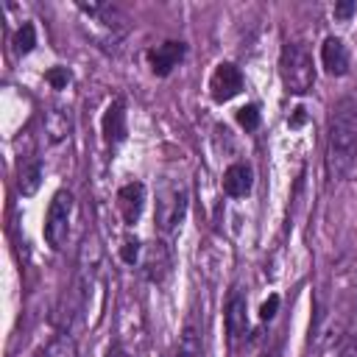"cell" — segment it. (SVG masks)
<instances>
[{
	"instance_id": "obj_1",
	"label": "cell",
	"mask_w": 357,
	"mask_h": 357,
	"mask_svg": "<svg viewBox=\"0 0 357 357\" xmlns=\"http://www.w3.org/2000/svg\"><path fill=\"white\" fill-rule=\"evenodd\" d=\"M357 162V100L343 98L335 103L329 114V137H326V173L340 181Z\"/></svg>"
},
{
	"instance_id": "obj_2",
	"label": "cell",
	"mask_w": 357,
	"mask_h": 357,
	"mask_svg": "<svg viewBox=\"0 0 357 357\" xmlns=\"http://www.w3.org/2000/svg\"><path fill=\"white\" fill-rule=\"evenodd\" d=\"M279 75L290 95H307L315 84L312 56L301 42H287L279 56Z\"/></svg>"
},
{
	"instance_id": "obj_3",
	"label": "cell",
	"mask_w": 357,
	"mask_h": 357,
	"mask_svg": "<svg viewBox=\"0 0 357 357\" xmlns=\"http://www.w3.org/2000/svg\"><path fill=\"white\" fill-rule=\"evenodd\" d=\"M73 192L70 190H59L47 206V218H45V240L50 248H61L67 234H70V218H73Z\"/></svg>"
},
{
	"instance_id": "obj_4",
	"label": "cell",
	"mask_w": 357,
	"mask_h": 357,
	"mask_svg": "<svg viewBox=\"0 0 357 357\" xmlns=\"http://www.w3.org/2000/svg\"><path fill=\"white\" fill-rule=\"evenodd\" d=\"M240 89H243V73H240V67L231 64V61H220V64L215 67L212 78H209L212 100L226 103V100H231L234 95H240Z\"/></svg>"
},
{
	"instance_id": "obj_5",
	"label": "cell",
	"mask_w": 357,
	"mask_h": 357,
	"mask_svg": "<svg viewBox=\"0 0 357 357\" xmlns=\"http://www.w3.org/2000/svg\"><path fill=\"white\" fill-rule=\"evenodd\" d=\"M142 206H145V184L142 181H128L117 190V209H120L126 226H134L139 220Z\"/></svg>"
},
{
	"instance_id": "obj_6",
	"label": "cell",
	"mask_w": 357,
	"mask_h": 357,
	"mask_svg": "<svg viewBox=\"0 0 357 357\" xmlns=\"http://www.w3.org/2000/svg\"><path fill=\"white\" fill-rule=\"evenodd\" d=\"M187 215V192L184 187H170L159 201V226L165 231L176 229Z\"/></svg>"
},
{
	"instance_id": "obj_7",
	"label": "cell",
	"mask_w": 357,
	"mask_h": 357,
	"mask_svg": "<svg viewBox=\"0 0 357 357\" xmlns=\"http://www.w3.org/2000/svg\"><path fill=\"white\" fill-rule=\"evenodd\" d=\"M184 53H187L184 42H162V45H156V47L148 53L153 75H159V78L170 75V70L184 59Z\"/></svg>"
},
{
	"instance_id": "obj_8",
	"label": "cell",
	"mask_w": 357,
	"mask_h": 357,
	"mask_svg": "<svg viewBox=\"0 0 357 357\" xmlns=\"http://www.w3.org/2000/svg\"><path fill=\"white\" fill-rule=\"evenodd\" d=\"M170 271V251L162 240H153L148 248H145V259H142V273L148 282H162Z\"/></svg>"
},
{
	"instance_id": "obj_9",
	"label": "cell",
	"mask_w": 357,
	"mask_h": 357,
	"mask_svg": "<svg viewBox=\"0 0 357 357\" xmlns=\"http://www.w3.org/2000/svg\"><path fill=\"white\" fill-rule=\"evenodd\" d=\"M103 137H106V142H112V145H117V142H123L126 139V134H128V126H126V100L123 98H114L109 106H106V112H103Z\"/></svg>"
},
{
	"instance_id": "obj_10",
	"label": "cell",
	"mask_w": 357,
	"mask_h": 357,
	"mask_svg": "<svg viewBox=\"0 0 357 357\" xmlns=\"http://www.w3.org/2000/svg\"><path fill=\"white\" fill-rule=\"evenodd\" d=\"M226 332H229V340L231 343H237L243 335H245V329H248V312H245V296L240 293V290H234L231 296H229V301H226Z\"/></svg>"
},
{
	"instance_id": "obj_11",
	"label": "cell",
	"mask_w": 357,
	"mask_h": 357,
	"mask_svg": "<svg viewBox=\"0 0 357 357\" xmlns=\"http://www.w3.org/2000/svg\"><path fill=\"white\" fill-rule=\"evenodd\" d=\"M321 64L326 67L329 75H346V73H349L351 59H349L346 45H343L337 36H329V39L321 45Z\"/></svg>"
},
{
	"instance_id": "obj_12",
	"label": "cell",
	"mask_w": 357,
	"mask_h": 357,
	"mask_svg": "<svg viewBox=\"0 0 357 357\" xmlns=\"http://www.w3.org/2000/svg\"><path fill=\"white\" fill-rule=\"evenodd\" d=\"M251 184H254V173H251L248 165L234 162V165L226 167V173H223V192H226L229 198H243V195H248V192H251Z\"/></svg>"
},
{
	"instance_id": "obj_13",
	"label": "cell",
	"mask_w": 357,
	"mask_h": 357,
	"mask_svg": "<svg viewBox=\"0 0 357 357\" xmlns=\"http://www.w3.org/2000/svg\"><path fill=\"white\" fill-rule=\"evenodd\" d=\"M45 131L50 137V142H61L64 137H70L73 131V120L64 109H50L45 112Z\"/></svg>"
},
{
	"instance_id": "obj_14",
	"label": "cell",
	"mask_w": 357,
	"mask_h": 357,
	"mask_svg": "<svg viewBox=\"0 0 357 357\" xmlns=\"http://www.w3.org/2000/svg\"><path fill=\"white\" fill-rule=\"evenodd\" d=\"M42 184V162L39 159H31L28 165H22L20 170V178H17V190L22 195H33Z\"/></svg>"
},
{
	"instance_id": "obj_15",
	"label": "cell",
	"mask_w": 357,
	"mask_h": 357,
	"mask_svg": "<svg viewBox=\"0 0 357 357\" xmlns=\"http://www.w3.org/2000/svg\"><path fill=\"white\" fill-rule=\"evenodd\" d=\"M176 357H204V343H201V335L192 324H187L181 329V337H178V346H176Z\"/></svg>"
},
{
	"instance_id": "obj_16",
	"label": "cell",
	"mask_w": 357,
	"mask_h": 357,
	"mask_svg": "<svg viewBox=\"0 0 357 357\" xmlns=\"http://www.w3.org/2000/svg\"><path fill=\"white\" fill-rule=\"evenodd\" d=\"M42 357H78V346H75L73 335L61 332L47 340V346L42 349Z\"/></svg>"
},
{
	"instance_id": "obj_17",
	"label": "cell",
	"mask_w": 357,
	"mask_h": 357,
	"mask_svg": "<svg viewBox=\"0 0 357 357\" xmlns=\"http://www.w3.org/2000/svg\"><path fill=\"white\" fill-rule=\"evenodd\" d=\"M33 45H36V31H33V25H31V22H25V25L14 33V50L25 56V53H31V50H33Z\"/></svg>"
},
{
	"instance_id": "obj_18",
	"label": "cell",
	"mask_w": 357,
	"mask_h": 357,
	"mask_svg": "<svg viewBox=\"0 0 357 357\" xmlns=\"http://www.w3.org/2000/svg\"><path fill=\"white\" fill-rule=\"evenodd\" d=\"M237 123H240L245 131H254V128L259 126V109H257L254 103L240 106V109H237Z\"/></svg>"
},
{
	"instance_id": "obj_19",
	"label": "cell",
	"mask_w": 357,
	"mask_h": 357,
	"mask_svg": "<svg viewBox=\"0 0 357 357\" xmlns=\"http://www.w3.org/2000/svg\"><path fill=\"white\" fill-rule=\"evenodd\" d=\"M45 78H47V84H50L53 89H64L67 81H70V73H67V67H50Z\"/></svg>"
},
{
	"instance_id": "obj_20",
	"label": "cell",
	"mask_w": 357,
	"mask_h": 357,
	"mask_svg": "<svg viewBox=\"0 0 357 357\" xmlns=\"http://www.w3.org/2000/svg\"><path fill=\"white\" fill-rule=\"evenodd\" d=\"M276 312H279V296L273 293V296H268V298L262 301V307H259V318H262V321H271V318H276Z\"/></svg>"
},
{
	"instance_id": "obj_21",
	"label": "cell",
	"mask_w": 357,
	"mask_h": 357,
	"mask_svg": "<svg viewBox=\"0 0 357 357\" xmlns=\"http://www.w3.org/2000/svg\"><path fill=\"white\" fill-rule=\"evenodd\" d=\"M120 257H123V262L134 265V262H137V257H139V240H126V243H123V248H120Z\"/></svg>"
},
{
	"instance_id": "obj_22",
	"label": "cell",
	"mask_w": 357,
	"mask_h": 357,
	"mask_svg": "<svg viewBox=\"0 0 357 357\" xmlns=\"http://www.w3.org/2000/svg\"><path fill=\"white\" fill-rule=\"evenodd\" d=\"M354 11H357V3H354V0H340V3H335V17H337V20H349Z\"/></svg>"
},
{
	"instance_id": "obj_23",
	"label": "cell",
	"mask_w": 357,
	"mask_h": 357,
	"mask_svg": "<svg viewBox=\"0 0 357 357\" xmlns=\"http://www.w3.org/2000/svg\"><path fill=\"white\" fill-rule=\"evenodd\" d=\"M259 357H279V346H268V349H262Z\"/></svg>"
},
{
	"instance_id": "obj_24",
	"label": "cell",
	"mask_w": 357,
	"mask_h": 357,
	"mask_svg": "<svg viewBox=\"0 0 357 357\" xmlns=\"http://www.w3.org/2000/svg\"><path fill=\"white\" fill-rule=\"evenodd\" d=\"M301 123H304V109H296V114H293L290 126H301Z\"/></svg>"
},
{
	"instance_id": "obj_25",
	"label": "cell",
	"mask_w": 357,
	"mask_h": 357,
	"mask_svg": "<svg viewBox=\"0 0 357 357\" xmlns=\"http://www.w3.org/2000/svg\"><path fill=\"white\" fill-rule=\"evenodd\" d=\"M106 357H126V354H123V349H120V346H112V349L106 351Z\"/></svg>"
}]
</instances>
